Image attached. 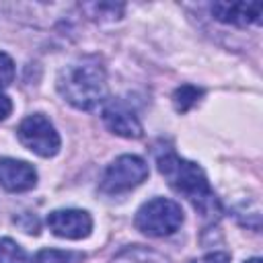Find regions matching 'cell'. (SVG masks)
Wrapping results in <instances>:
<instances>
[{"label":"cell","mask_w":263,"mask_h":263,"mask_svg":"<svg viewBox=\"0 0 263 263\" xmlns=\"http://www.w3.org/2000/svg\"><path fill=\"white\" fill-rule=\"evenodd\" d=\"M156 166H158L160 175L166 179V183L173 187V191L183 195L201 218H205V220L220 218L222 203H220L218 195L214 193V189L199 164H195L187 158H181L173 150H162L156 154Z\"/></svg>","instance_id":"1"},{"label":"cell","mask_w":263,"mask_h":263,"mask_svg":"<svg viewBox=\"0 0 263 263\" xmlns=\"http://www.w3.org/2000/svg\"><path fill=\"white\" fill-rule=\"evenodd\" d=\"M58 92L72 107L80 111H92L107 101V72L95 55H82L66 64L55 80Z\"/></svg>","instance_id":"2"},{"label":"cell","mask_w":263,"mask_h":263,"mask_svg":"<svg viewBox=\"0 0 263 263\" xmlns=\"http://www.w3.org/2000/svg\"><path fill=\"white\" fill-rule=\"evenodd\" d=\"M136 228L146 236H168L177 232L183 224V210L177 201L168 197H154L140 205L136 212Z\"/></svg>","instance_id":"3"},{"label":"cell","mask_w":263,"mask_h":263,"mask_svg":"<svg viewBox=\"0 0 263 263\" xmlns=\"http://www.w3.org/2000/svg\"><path fill=\"white\" fill-rule=\"evenodd\" d=\"M148 177V164L136 154L117 156L101 177V191L109 195L125 193L144 183Z\"/></svg>","instance_id":"4"},{"label":"cell","mask_w":263,"mask_h":263,"mask_svg":"<svg viewBox=\"0 0 263 263\" xmlns=\"http://www.w3.org/2000/svg\"><path fill=\"white\" fill-rule=\"evenodd\" d=\"M18 142L41 158L55 156L60 152V134L43 113L27 115L16 127Z\"/></svg>","instance_id":"5"},{"label":"cell","mask_w":263,"mask_h":263,"mask_svg":"<svg viewBox=\"0 0 263 263\" xmlns=\"http://www.w3.org/2000/svg\"><path fill=\"white\" fill-rule=\"evenodd\" d=\"M45 222L55 236L68 240L86 238L92 230V218L84 210H53Z\"/></svg>","instance_id":"6"},{"label":"cell","mask_w":263,"mask_h":263,"mask_svg":"<svg viewBox=\"0 0 263 263\" xmlns=\"http://www.w3.org/2000/svg\"><path fill=\"white\" fill-rule=\"evenodd\" d=\"M103 121L111 134L121 136V138L136 140V138H142L144 134L136 111L121 99H111L103 107Z\"/></svg>","instance_id":"7"},{"label":"cell","mask_w":263,"mask_h":263,"mask_svg":"<svg viewBox=\"0 0 263 263\" xmlns=\"http://www.w3.org/2000/svg\"><path fill=\"white\" fill-rule=\"evenodd\" d=\"M212 16L220 23L234 25V27H249L259 25L263 14L261 2H214L210 6Z\"/></svg>","instance_id":"8"},{"label":"cell","mask_w":263,"mask_h":263,"mask_svg":"<svg viewBox=\"0 0 263 263\" xmlns=\"http://www.w3.org/2000/svg\"><path fill=\"white\" fill-rule=\"evenodd\" d=\"M37 185V171L33 164L16 158H0V187L12 193L29 191Z\"/></svg>","instance_id":"9"},{"label":"cell","mask_w":263,"mask_h":263,"mask_svg":"<svg viewBox=\"0 0 263 263\" xmlns=\"http://www.w3.org/2000/svg\"><path fill=\"white\" fill-rule=\"evenodd\" d=\"M82 10L92 21H115V18H121L125 6L115 2H86L82 4Z\"/></svg>","instance_id":"10"},{"label":"cell","mask_w":263,"mask_h":263,"mask_svg":"<svg viewBox=\"0 0 263 263\" xmlns=\"http://www.w3.org/2000/svg\"><path fill=\"white\" fill-rule=\"evenodd\" d=\"M201 97H203V88H197L193 84H181L173 92V105L179 113H187L201 101Z\"/></svg>","instance_id":"11"},{"label":"cell","mask_w":263,"mask_h":263,"mask_svg":"<svg viewBox=\"0 0 263 263\" xmlns=\"http://www.w3.org/2000/svg\"><path fill=\"white\" fill-rule=\"evenodd\" d=\"M0 263H27V255L18 242L0 236Z\"/></svg>","instance_id":"12"},{"label":"cell","mask_w":263,"mask_h":263,"mask_svg":"<svg viewBox=\"0 0 263 263\" xmlns=\"http://www.w3.org/2000/svg\"><path fill=\"white\" fill-rule=\"evenodd\" d=\"M80 255L60 251V249H43L35 255V263H76Z\"/></svg>","instance_id":"13"},{"label":"cell","mask_w":263,"mask_h":263,"mask_svg":"<svg viewBox=\"0 0 263 263\" xmlns=\"http://www.w3.org/2000/svg\"><path fill=\"white\" fill-rule=\"evenodd\" d=\"M14 80V62L8 53L0 51V88H6Z\"/></svg>","instance_id":"14"},{"label":"cell","mask_w":263,"mask_h":263,"mask_svg":"<svg viewBox=\"0 0 263 263\" xmlns=\"http://www.w3.org/2000/svg\"><path fill=\"white\" fill-rule=\"evenodd\" d=\"M193 263H230V255L228 253H208V255L195 259Z\"/></svg>","instance_id":"15"},{"label":"cell","mask_w":263,"mask_h":263,"mask_svg":"<svg viewBox=\"0 0 263 263\" xmlns=\"http://www.w3.org/2000/svg\"><path fill=\"white\" fill-rule=\"evenodd\" d=\"M10 113H12V101L4 92H0V121H4Z\"/></svg>","instance_id":"16"},{"label":"cell","mask_w":263,"mask_h":263,"mask_svg":"<svg viewBox=\"0 0 263 263\" xmlns=\"http://www.w3.org/2000/svg\"><path fill=\"white\" fill-rule=\"evenodd\" d=\"M245 263H261V259H259V257H253V259H249V261H245Z\"/></svg>","instance_id":"17"}]
</instances>
